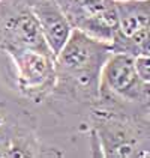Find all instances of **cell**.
Listing matches in <instances>:
<instances>
[{
    "label": "cell",
    "mask_w": 150,
    "mask_h": 158,
    "mask_svg": "<svg viewBox=\"0 0 150 158\" xmlns=\"http://www.w3.org/2000/svg\"><path fill=\"white\" fill-rule=\"evenodd\" d=\"M110 56V42L72 29L54 57L56 85L51 95L92 109L99 101L101 74Z\"/></svg>",
    "instance_id": "1"
},
{
    "label": "cell",
    "mask_w": 150,
    "mask_h": 158,
    "mask_svg": "<svg viewBox=\"0 0 150 158\" xmlns=\"http://www.w3.org/2000/svg\"><path fill=\"white\" fill-rule=\"evenodd\" d=\"M26 48L53 54L29 2L0 0V51L8 54Z\"/></svg>",
    "instance_id": "2"
},
{
    "label": "cell",
    "mask_w": 150,
    "mask_h": 158,
    "mask_svg": "<svg viewBox=\"0 0 150 158\" xmlns=\"http://www.w3.org/2000/svg\"><path fill=\"white\" fill-rule=\"evenodd\" d=\"M72 29L105 42L119 32L116 0H56Z\"/></svg>",
    "instance_id": "3"
},
{
    "label": "cell",
    "mask_w": 150,
    "mask_h": 158,
    "mask_svg": "<svg viewBox=\"0 0 150 158\" xmlns=\"http://www.w3.org/2000/svg\"><path fill=\"white\" fill-rule=\"evenodd\" d=\"M17 68V81L21 95L33 102L51 97L56 85L54 56L38 50H15L8 53Z\"/></svg>",
    "instance_id": "4"
},
{
    "label": "cell",
    "mask_w": 150,
    "mask_h": 158,
    "mask_svg": "<svg viewBox=\"0 0 150 158\" xmlns=\"http://www.w3.org/2000/svg\"><path fill=\"white\" fill-rule=\"evenodd\" d=\"M99 92H107L146 111L144 106L147 101L149 85L140 78L134 57L129 54L111 53L102 68Z\"/></svg>",
    "instance_id": "5"
},
{
    "label": "cell",
    "mask_w": 150,
    "mask_h": 158,
    "mask_svg": "<svg viewBox=\"0 0 150 158\" xmlns=\"http://www.w3.org/2000/svg\"><path fill=\"white\" fill-rule=\"evenodd\" d=\"M32 12L35 14L41 32L54 57L59 54L72 32L62 8L56 0H27Z\"/></svg>",
    "instance_id": "6"
},
{
    "label": "cell",
    "mask_w": 150,
    "mask_h": 158,
    "mask_svg": "<svg viewBox=\"0 0 150 158\" xmlns=\"http://www.w3.org/2000/svg\"><path fill=\"white\" fill-rule=\"evenodd\" d=\"M119 32L129 36L138 30H150V0H116Z\"/></svg>",
    "instance_id": "7"
},
{
    "label": "cell",
    "mask_w": 150,
    "mask_h": 158,
    "mask_svg": "<svg viewBox=\"0 0 150 158\" xmlns=\"http://www.w3.org/2000/svg\"><path fill=\"white\" fill-rule=\"evenodd\" d=\"M36 149L35 140L15 125H6L5 121L0 123V158L42 155V152H38Z\"/></svg>",
    "instance_id": "8"
},
{
    "label": "cell",
    "mask_w": 150,
    "mask_h": 158,
    "mask_svg": "<svg viewBox=\"0 0 150 158\" xmlns=\"http://www.w3.org/2000/svg\"><path fill=\"white\" fill-rule=\"evenodd\" d=\"M110 48L111 53H125L132 57L150 56V30L143 29L129 36L116 33V36L110 42Z\"/></svg>",
    "instance_id": "9"
},
{
    "label": "cell",
    "mask_w": 150,
    "mask_h": 158,
    "mask_svg": "<svg viewBox=\"0 0 150 158\" xmlns=\"http://www.w3.org/2000/svg\"><path fill=\"white\" fill-rule=\"evenodd\" d=\"M134 63L140 78L150 85V56H137L134 57Z\"/></svg>",
    "instance_id": "10"
},
{
    "label": "cell",
    "mask_w": 150,
    "mask_h": 158,
    "mask_svg": "<svg viewBox=\"0 0 150 158\" xmlns=\"http://www.w3.org/2000/svg\"><path fill=\"white\" fill-rule=\"evenodd\" d=\"M5 121V118H3V114H2V113H0V123H2V122Z\"/></svg>",
    "instance_id": "11"
}]
</instances>
